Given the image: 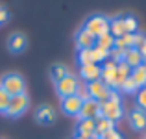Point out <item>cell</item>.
Listing matches in <instances>:
<instances>
[{"label":"cell","mask_w":146,"mask_h":139,"mask_svg":"<svg viewBox=\"0 0 146 139\" xmlns=\"http://www.w3.org/2000/svg\"><path fill=\"white\" fill-rule=\"evenodd\" d=\"M30 106V98L26 93H22V95H15L9 98V106H7L6 110V115L7 117H19V115H22L26 110H28Z\"/></svg>","instance_id":"obj_3"},{"label":"cell","mask_w":146,"mask_h":139,"mask_svg":"<svg viewBox=\"0 0 146 139\" xmlns=\"http://www.w3.org/2000/svg\"><path fill=\"white\" fill-rule=\"evenodd\" d=\"M91 57H93V63H106L109 59V52L104 48H98V46H93L91 48Z\"/></svg>","instance_id":"obj_24"},{"label":"cell","mask_w":146,"mask_h":139,"mask_svg":"<svg viewBox=\"0 0 146 139\" xmlns=\"http://www.w3.org/2000/svg\"><path fill=\"white\" fill-rule=\"evenodd\" d=\"M122 21H124L126 33H137V30H139V22H137V19L133 17V15H124Z\"/></svg>","instance_id":"obj_25"},{"label":"cell","mask_w":146,"mask_h":139,"mask_svg":"<svg viewBox=\"0 0 146 139\" xmlns=\"http://www.w3.org/2000/svg\"><path fill=\"white\" fill-rule=\"evenodd\" d=\"M78 63H80V67H82V65H89V63H93V57H91V48L78 50Z\"/></svg>","instance_id":"obj_26"},{"label":"cell","mask_w":146,"mask_h":139,"mask_svg":"<svg viewBox=\"0 0 146 139\" xmlns=\"http://www.w3.org/2000/svg\"><path fill=\"white\" fill-rule=\"evenodd\" d=\"M107 100H111V102H118V104H120V95H118V93L115 91V89H111L109 98H107Z\"/></svg>","instance_id":"obj_34"},{"label":"cell","mask_w":146,"mask_h":139,"mask_svg":"<svg viewBox=\"0 0 146 139\" xmlns=\"http://www.w3.org/2000/svg\"><path fill=\"white\" fill-rule=\"evenodd\" d=\"M70 74V72H68V69L65 67V65H52V67H50V78L54 80V82H61V80L65 78V76H68Z\"/></svg>","instance_id":"obj_21"},{"label":"cell","mask_w":146,"mask_h":139,"mask_svg":"<svg viewBox=\"0 0 146 139\" xmlns=\"http://www.w3.org/2000/svg\"><path fill=\"white\" fill-rule=\"evenodd\" d=\"M76 46H78V50H85V48H93L94 43H96V37L93 35V33H89L85 28H80L78 33H76Z\"/></svg>","instance_id":"obj_11"},{"label":"cell","mask_w":146,"mask_h":139,"mask_svg":"<svg viewBox=\"0 0 146 139\" xmlns=\"http://www.w3.org/2000/svg\"><path fill=\"white\" fill-rule=\"evenodd\" d=\"M109 33L115 37V39L126 35V28H124V21H122V17H117V19H113V21H109Z\"/></svg>","instance_id":"obj_20"},{"label":"cell","mask_w":146,"mask_h":139,"mask_svg":"<svg viewBox=\"0 0 146 139\" xmlns=\"http://www.w3.org/2000/svg\"><path fill=\"white\" fill-rule=\"evenodd\" d=\"M131 80L135 82L137 89L146 87V69H144V65H139V67L131 69Z\"/></svg>","instance_id":"obj_18"},{"label":"cell","mask_w":146,"mask_h":139,"mask_svg":"<svg viewBox=\"0 0 146 139\" xmlns=\"http://www.w3.org/2000/svg\"><path fill=\"white\" fill-rule=\"evenodd\" d=\"M9 98H11V96L0 87V113H6L7 106H9Z\"/></svg>","instance_id":"obj_29"},{"label":"cell","mask_w":146,"mask_h":139,"mask_svg":"<svg viewBox=\"0 0 146 139\" xmlns=\"http://www.w3.org/2000/svg\"><path fill=\"white\" fill-rule=\"evenodd\" d=\"M24 46H26V37L22 35V33H13V35L7 39V48H9V52H13V54L22 52Z\"/></svg>","instance_id":"obj_16"},{"label":"cell","mask_w":146,"mask_h":139,"mask_svg":"<svg viewBox=\"0 0 146 139\" xmlns=\"http://www.w3.org/2000/svg\"><path fill=\"white\" fill-rule=\"evenodd\" d=\"M137 50H139V54L146 59V35H144V39L139 43V46H137Z\"/></svg>","instance_id":"obj_33"},{"label":"cell","mask_w":146,"mask_h":139,"mask_svg":"<svg viewBox=\"0 0 146 139\" xmlns=\"http://www.w3.org/2000/svg\"><path fill=\"white\" fill-rule=\"evenodd\" d=\"M94 46H98V48H104V50H107V52H109V50L115 46V37L111 35L109 32H107V33H104V35L96 37V43H94Z\"/></svg>","instance_id":"obj_22"},{"label":"cell","mask_w":146,"mask_h":139,"mask_svg":"<svg viewBox=\"0 0 146 139\" xmlns=\"http://www.w3.org/2000/svg\"><path fill=\"white\" fill-rule=\"evenodd\" d=\"M76 96H78V98L82 100V102H87V100L91 98V96H89V91H87V86H85V84H80V86H78V91H76Z\"/></svg>","instance_id":"obj_31"},{"label":"cell","mask_w":146,"mask_h":139,"mask_svg":"<svg viewBox=\"0 0 146 139\" xmlns=\"http://www.w3.org/2000/svg\"><path fill=\"white\" fill-rule=\"evenodd\" d=\"M80 119H94V121H98L102 115H100V102L96 100L89 98L87 102L82 104V110H80Z\"/></svg>","instance_id":"obj_8"},{"label":"cell","mask_w":146,"mask_h":139,"mask_svg":"<svg viewBox=\"0 0 146 139\" xmlns=\"http://www.w3.org/2000/svg\"><path fill=\"white\" fill-rule=\"evenodd\" d=\"M120 89L124 91V93H137V91H139V89H137V86H135V82L131 80V76L124 80V84H122Z\"/></svg>","instance_id":"obj_30"},{"label":"cell","mask_w":146,"mask_h":139,"mask_svg":"<svg viewBox=\"0 0 146 139\" xmlns=\"http://www.w3.org/2000/svg\"><path fill=\"white\" fill-rule=\"evenodd\" d=\"M94 128H96V121L94 119H80L78 126H76V134L83 139H93Z\"/></svg>","instance_id":"obj_12"},{"label":"cell","mask_w":146,"mask_h":139,"mask_svg":"<svg viewBox=\"0 0 146 139\" xmlns=\"http://www.w3.org/2000/svg\"><path fill=\"white\" fill-rule=\"evenodd\" d=\"M115 74H117V63L107 59L106 63L102 65V76H100V80H102L109 89H115Z\"/></svg>","instance_id":"obj_10"},{"label":"cell","mask_w":146,"mask_h":139,"mask_svg":"<svg viewBox=\"0 0 146 139\" xmlns=\"http://www.w3.org/2000/svg\"><path fill=\"white\" fill-rule=\"evenodd\" d=\"M78 86H80V80L76 78V76L68 74V76H65L61 82L56 84V91H57V95H59L61 98H65V96L76 95V91H78Z\"/></svg>","instance_id":"obj_5"},{"label":"cell","mask_w":146,"mask_h":139,"mask_svg":"<svg viewBox=\"0 0 146 139\" xmlns=\"http://www.w3.org/2000/svg\"><path fill=\"white\" fill-rule=\"evenodd\" d=\"M83 28L89 33H93L94 37H100V35L109 32V19L104 17V15H93V17H89L85 21Z\"/></svg>","instance_id":"obj_2"},{"label":"cell","mask_w":146,"mask_h":139,"mask_svg":"<svg viewBox=\"0 0 146 139\" xmlns=\"http://www.w3.org/2000/svg\"><path fill=\"white\" fill-rule=\"evenodd\" d=\"M82 104L83 102L76 95H70V96L61 98V110H63V113H67V115L78 117V115H80V110H82Z\"/></svg>","instance_id":"obj_7"},{"label":"cell","mask_w":146,"mask_h":139,"mask_svg":"<svg viewBox=\"0 0 146 139\" xmlns=\"http://www.w3.org/2000/svg\"><path fill=\"white\" fill-rule=\"evenodd\" d=\"M74 139H83V137H80V136H76V137H74Z\"/></svg>","instance_id":"obj_36"},{"label":"cell","mask_w":146,"mask_h":139,"mask_svg":"<svg viewBox=\"0 0 146 139\" xmlns=\"http://www.w3.org/2000/svg\"><path fill=\"white\" fill-rule=\"evenodd\" d=\"M124 63L128 65L129 69H135V67H139V65L144 63V57L139 54L137 48H129V50H126V54H124Z\"/></svg>","instance_id":"obj_15"},{"label":"cell","mask_w":146,"mask_h":139,"mask_svg":"<svg viewBox=\"0 0 146 139\" xmlns=\"http://www.w3.org/2000/svg\"><path fill=\"white\" fill-rule=\"evenodd\" d=\"M87 86V91H89V96L96 102H106L109 98V93L111 89L102 82V80H96V82H91V84H85Z\"/></svg>","instance_id":"obj_6"},{"label":"cell","mask_w":146,"mask_h":139,"mask_svg":"<svg viewBox=\"0 0 146 139\" xmlns=\"http://www.w3.org/2000/svg\"><path fill=\"white\" fill-rule=\"evenodd\" d=\"M7 19H9V13H7V9H6V7H0V24H2V22H6Z\"/></svg>","instance_id":"obj_35"},{"label":"cell","mask_w":146,"mask_h":139,"mask_svg":"<svg viewBox=\"0 0 146 139\" xmlns=\"http://www.w3.org/2000/svg\"><path fill=\"white\" fill-rule=\"evenodd\" d=\"M129 124H131L133 130H144L146 128V111L135 108L129 113Z\"/></svg>","instance_id":"obj_13"},{"label":"cell","mask_w":146,"mask_h":139,"mask_svg":"<svg viewBox=\"0 0 146 139\" xmlns=\"http://www.w3.org/2000/svg\"><path fill=\"white\" fill-rule=\"evenodd\" d=\"M135 102H137L139 110L146 111V87H143V89H139L135 93Z\"/></svg>","instance_id":"obj_27"},{"label":"cell","mask_w":146,"mask_h":139,"mask_svg":"<svg viewBox=\"0 0 146 139\" xmlns=\"http://www.w3.org/2000/svg\"><path fill=\"white\" fill-rule=\"evenodd\" d=\"M102 139H122V136L117 132V130H111V132H107V134H104Z\"/></svg>","instance_id":"obj_32"},{"label":"cell","mask_w":146,"mask_h":139,"mask_svg":"<svg viewBox=\"0 0 146 139\" xmlns=\"http://www.w3.org/2000/svg\"><path fill=\"white\" fill-rule=\"evenodd\" d=\"M111 130H115V122L107 121V119H104V117H100L98 121H96V128H94V132H96L100 137H102L104 134L111 132Z\"/></svg>","instance_id":"obj_23"},{"label":"cell","mask_w":146,"mask_h":139,"mask_svg":"<svg viewBox=\"0 0 146 139\" xmlns=\"http://www.w3.org/2000/svg\"><path fill=\"white\" fill-rule=\"evenodd\" d=\"M100 115H102L104 119H107V121H111V122H117V121L122 119L124 110H122V106L118 102L106 100V102H100Z\"/></svg>","instance_id":"obj_4"},{"label":"cell","mask_w":146,"mask_h":139,"mask_svg":"<svg viewBox=\"0 0 146 139\" xmlns=\"http://www.w3.org/2000/svg\"><path fill=\"white\" fill-rule=\"evenodd\" d=\"M0 87L7 93L9 96H15V95H22L26 91V84H24V78L17 72H7V74L2 76L0 80Z\"/></svg>","instance_id":"obj_1"},{"label":"cell","mask_w":146,"mask_h":139,"mask_svg":"<svg viewBox=\"0 0 146 139\" xmlns=\"http://www.w3.org/2000/svg\"><path fill=\"white\" fill-rule=\"evenodd\" d=\"M102 76V67L96 63H89V65H82L80 67V78L85 80V84H91V82H96Z\"/></svg>","instance_id":"obj_9"},{"label":"cell","mask_w":146,"mask_h":139,"mask_svg":"<svg viewBox=\"0 0 146 139\" xmlns=\"http://www.w3.org/2000/svg\"><path fill=\"white\" fill-rule=\"evenodd\" d=\"M124 54H126V50H122V48H111L109 50V59L111 61H115V63H120V61H124Z\"/></svg>","instance_id":"obj_28"},{"label":"cell","mask_w":146,"mask_h":139,"mask_svg":"<svg viewBox=\"0 0 146 139\" xmlns=\"http://www.w3.org/2000/svg\"><path fill=\"white\" fill-rule=\"evenodd\" d=\"M115 48H122V50L135 48V33H126L122 37H117L115 39Z\"/></svg>","instance_id":"obj_19"},{"label":"cell","mask_w":146,"mask_h":139,"mask_svg":"<svg viewBox=\"0 0 146 139\" xmlns=\"http://www.w3.org/2000/svg\"><path fill=\"white\" fill-rule=\"evenodd\" d=\"M129 76H131V69H129L128 65L124 63V61L117 63V74H115V91L120 89L122 84H124V80L129 78Z\"/></svg>","instance_id":"obj_14"},{"label":"cell","mask_w":146,"mask_h":139,"mask_svg":"<svg viewBox=\"0 0 146 139\" xmlns=\"http://www.w3.org/2000/svg\"><path fill=\"white\" fill-rule=\"evenodd\" d=\"M143 65H144V69H146V59H144V63H143Z\"/></svg>","instance_id":"obj_37"},{"label":"cell","mask_w":146,"mask_h":139,"mask_svg":"<svg viewBox=\"0 0 146 139\" xmlns=\"http://www.w3.org/2000/svg\"><path fill=\"white\" fill-rule=\"evenodd\" d=\"M35 121L41 124H52L54 122V110L50 106H41L35 110Z\"/></svg>","instance_id":"obj_17"}]
</instances>
